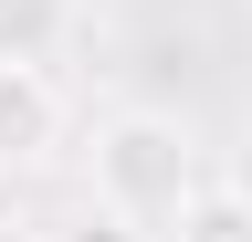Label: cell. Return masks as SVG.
Segmentation results:
<instances>
[{"label": "cell", "instance_id": "cell-1", "mask_svg": "<svg viewBox=\"0 0 252 242\" xmlns=\"http://www.w3.org/2000/svg\"><path fill=\"white\" fill-rule=\"evenodd\" d=\"M189 190H200V137L168 105H116L94 127V200H116L126 221H179Z\"/></svg>", "mask_w": 252, "mask_h": 242}, {"label": "cell", "instance_id": "cell-2", "mask_svg": "<svg viewBox=\"0 0 252 242\" xmlns=\"http://www.w3.org/2000/svg\"><path fill=\"white\" fill-rule=\"evenodd\" d=\"M63 147V84L42 64H0V179L42 169Z\"/></svg>", "mask_w": 252, "mask_h": 242}, {"label": "cell", "instance_id": "cell-3", "mask_svg": "<svg viewBox=\"0 0 252 242\" xmlns=\"http://www.w3.org/2000/svg\"><path fill=\"white\" fill-rule=\"evenodd\" d=\"M74 32V0H0V64H53Z\"/></svg>", "mask_w": 252, "mask_h": 242}, {"label": "cell", "instance_id": "cell-4", "mask_svg": "<svg viewBox=\"0 0 252 242\" xmlns=\"http://www.w3.org/2000/svg\"><path fill=\"white\" fill-rule=\"evenodd\" d=\"M179 242H252V190L200 179V190L179 200Z\"/></svg>", "mask_w": 252, "mask_h": 242}, {"label": "cell", "instance_id": "cell-5", "mask_svg": "<svg viewBox=\"0 0 252 242\" xmlns=\"http://www.w3.org/2000/svg\"><path fill=\"white\" fill-rule=\"evenodd\" d=\"M42 242H137V221H126V210H116V200H84V210H74V221H53Z\"/></svg>", "mask_w": 252, "mask_h": 242}, {"label": "cell", "instance_id": "cell-6", "mask_svg": "<svg viewBox=\"0 0 252 242\" xmlns=\"http://www.w3.org/2000/svg\"><path fill=\"white\" fill-rule=\"evenodd\" d=\"M220 179H231V190H252V127H242V147H231V169H220Z\"/></svg>", "mask_w": 252, "mask_h": 242}, {"label": "cell", "instance_id": "cell-7", "mask_svg": "<svg viewBox=\"0 0 252 242\" xmlns=\"http://www.w3.org/2000/svg\"><path fill=\"white\" fill-rule=\"evenodd\" d=\"M0 242H42V232H32V221H21V210H0Z\"/></svg>", "mask_w": 252, "mask_h": 242}]
</instances>
